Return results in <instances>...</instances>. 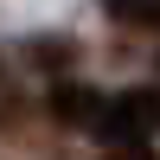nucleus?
Listing matches in <instances>:
<instances>
[{
	"label": "nucleus",
	"instance_id": "obj_1",
	"mask_svg": "<svg viewBox=\"0 0 160 160\" xmlns=\"http://www.w3.org/2000/svg\"><path fill=\"white\" fill-rule=\"evenodd\" d=\"M154 115H160V102L148 96V90H128V96H115V102H109V115H102V135H109L115 148H148Z\"/></svg>",
	"mask_w": 160,
	"mask_h": 160
},
{
	"label": "nucleus",
	"instance_id": "obj_3",
	"mask_svg": "<svg viewBox=\"0 0 160 160\" xmlns=\"http://www.w3.org/2000/svg\"><path fill=\"white\" fill-rule=\"evenodd\" d=\"M135 7L141 0H109V13H122V19H135Z\"/></svg>",
	"mask_w": 160,
	"mask_h": 160
},
{
	"label": "nucleus",
	"instance_id": "obj_2",
	"mask_svg": "<svg viewBox=\"0 0 160 160\" xmlns=\"http://www.w3.org/2000/svg\"><path fill=\"white\" fill-rule=\"evenodd\" d=\"M51 109H58L64 122H96V109H102V102L90 96V90H77V83H64V90H51Z\"/></svg>",
	"mask_w": 160,
	"mask_h": 160
}]
</instances>
